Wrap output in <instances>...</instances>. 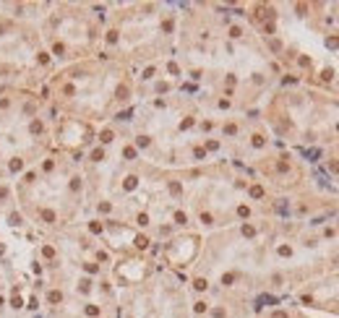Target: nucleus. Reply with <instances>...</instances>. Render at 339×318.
Masks as SVG:
<instances>
[{
    "mask_svg": "<svg viewBox=\"0 0 339 318\" xmlns=\"http://www.w3.org/2000/svg\"><path fill=\"white\" fill-rule=\"evenodd\" d=\"M42 219H44V222H55V214H52L50 209H44V211H42Z\"/></svg>",
    "mask_w": 339,
    "mask_h": 318,
    "instance_id": "1",
    "label": "nucleus"
},
{
    "mask_svg": "<svg viewBox=\"0 0 339 318\" xmlns=\"http://www.w3.org/2000/svg\"><path fill=\"white\" fill-rule=\"evenodd\" d=\"M11 169H13V172H16V169H21V159H13V162H11Z\"/></svg>",
    "mask_w": 339,
    "mask_h": 318,
    "instance_id": "2",
    "label": "nucleus"
},
{
    "mask_svg": "<svg viewBox=\"0 0 339 318\" xmlns=\"http://www.w3.org/2000/svg\"><path fill=\"white\" fill-rule=\"evenodd\" d=\"M50 302H60V292H50Z\"/></svg>",
    "mask_w": 339,
    "mask_h": 318,
    "instance_id": "3",
    "label": "nucleus"
}]
</instances>
